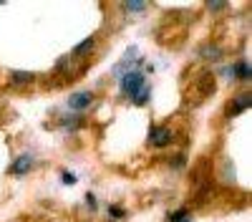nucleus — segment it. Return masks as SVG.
Listing matches in <instances>:
<instances>
[{"label":"nucleus","instance_id":"f257e3e1","mask_svg":"<svg viewBox=\"0 0 252 222\" xmlns=\"http://www.w3.org/2000/svg\"><path fill=\"white\" fill-rule=\"evenodd\" d=\"M119 84H121V94H124L126 98H131L136 106L149 104L152 91H149V81H146V76H144V71H141V68L124 73V76L119 78Z\"/></svg>","mask_w":252,"mask_h":222},{"label":"nucleus","instance_id":"f03ea898","mask_svg":"<svg viewBox=\"0 0 252 222\" xmlns=\"http://www.w3.org/2000/svg\"><path fill=\"white\" fill-rule=\"evenodd\" d=\"M94 104V91H76V94H71L68 98H66V106L71 109V111H86L89 106Z\"/></svg>","mask_w":252,"mask_h":222},{"label":"nucleus","instance_id":"7ed1b4c3","mask_svg":"<svg viewBox=\"0 0 252 222\" xmlns=\"http://www.w3.org/2000/svg\"><path fill=\"white\" fill-rule=\"evenodd\" d=\"M172 139H174V131L166 129V127H152V131H149V144L157 147V149L169 147Z\"/></svg>","mask_w":252,"mask_h":222},{"label":"nucleus","instance_id":"20e7f679","mask_svg":"<svg viewBox=\"0 0 252 222\" xmlns=\"http://www.w3.org/2000/svg\"><path fill=\"white\" fill-rule=\"evenodd\" d=\"M31 169H33V154H20L13 164H10L8 172H10L13 177H26Z\"/></svg>","mask_w":252,"mask_h":222},{"label":"nucleus","instance_id":"39448f33","mask_svg":"<svg viewBox=\"0 0 252 222\" xmlns=\"http://www.w3.org/2000/svg\"><path fill=\"white\" fill-rule=\"evenodd\" d=\"M245 109H250V91L232 98V104L227 106V116H237V114H242Z\"/></svg>","mask_w":252,"mask_h":222},{"label":"nucleus","instance_id":"423d86ee","mask_svg":"<svg viewBox=\"0 0 252 222\" xmlns=\"http://www.w3.org/2000/svg\"><path fill=\"white\" fill-rule=\"evenodd\" d=\"M232 68H235V81H250V76H252V71H250V61H235L232 63Z\"/></svg>","mask_w":252,"mask_h":222},{"label":"nucleus","instance_id":"0eeeda50","mask_svg":"<svg viewBox=\"0 0 252 222\" xmlns=\"http://www.w3.org/2000/svg\"><path fill=\"white\" fill-rule=\"evenodd\" d=\"M33 78H35V73H31V71H13L10 84L13 86H28V84H33Z\"/></svg>","mask_w":252,"mask_h":222},{"label":"nucleus","instance_id":"6e6552de","mask_svg":"<svg viewBox=\"0 0 252 222\" xmlns=\"http://www.w3.org/2000/svg\"><path fill=\"white\" fill-rule=\"evenodd\" d=\"M199 56L207 58V61H222V48H217V46H212V43H207V46L199 48Z\"/></svg>","mask_w":252,"mask_h":222},{"label":"nucleus","instance_id":"1a4fd4ad","mask_svg":"<svg viewBox=\"0 0 252 222\" xmlns=\"http://www.w3.org/2000/svg\"><path fill=\"white\" fill-rule=\"evenodd\" d=\"M94 46H96V38H94V35H89L86 40H83V43H78V46L73 48V56H83V53H89Z\"/></svg>","mask_w":252,"mask_h":222},{"label":"nucleus","instance_id":"9d476101","mask_svg":"<svg viewBox=\"0 0 252 222\" xmlns=\"http://www.w3.org/2000/svg\"><path fill=\"white\" fill-rule=\"evenodd\" d=\"M61 124H63V129H76L81 124V116H63Z\"/></svg>","mask_w":252,"mask_h":222},{"label":"nucleus","instance_id":"9b49d317","mask_svg":"<svg viewBox=\"0 0 252 222\" xmlns=\"http://www.w3.org/2000/svg\"><path fill=\"white\" fill-rule=\"evenodd\" d=\"M182 220H189L187 207H182V210H177V212H172V215H169V222H182Z\"/></svg>","mask_w":252,"mask_h":222},{"label":"nucleus","instance_id":"f8f14e48","mask_svg":"<svg viewBox=\"0 0 252 222\" xmlns=\"http://www.w3.org/2000/svg\"><path fill=\"white\" fill-rule=\"evenodd\" d=\"M61 182H63V185H68V187H71V185H76V174L63 169V172H61Z\"/></svg>","mask_w":252,"mask_h":222},{"label":"nucleus","instance_id":"ddd939ff","mask_svg":"<svg viewBox=\"0 0 252 222\" xmlns=\"http://www.w3.org/2000/svg\"><path fill=\"white\" fill-rule=\"evenodd\" d=\"M106 212H109V217H111V220H121V217L126 215L121 207H114V205H111V207H106Z\"/></svg>","mask_w":252,"mask_h":222},{"label":"nucleus","instance_id":"4468645a","mask_svg":"<svg viewBox=\"0 0 252 222\" xmlns=\"http://www.w3.org/2000/svg\"><path fill=\"white\" fill-rule=\"evenodd\" d=\"M124 8L131 13H141V10H146V3H124Z\"/></svg>","mask_w":252,"mask_h":222},{"label":"nucleus","instance_id":"2eb2a0df","mask_svg":"<svg viewBox=\"0 0 252 222\" xmlns=\"http://www.w3.org/2000/svg\"><path fill=\"white\" fill-rule=\"evenodd\" d=\"M222 76H224V78H229V81L235 78V68H232V63H229V66H224V68H222Z\"/></svg>","mask_w":252,"mask_h":222},{"label":"nucleus","instance_id":"dca6fc26","mask_svg":"<svg viewBox=\"0 0 252 222\" xmlns=\"http://www.w3.org/2000/svg\"><path fill=\"white\" fill-rule=\"evenodd\" d=\"M207 8H209V10H224L227 3H207Z\"/></svg>","mask_w":252,"mask_h":222},{"label":"nucleus","instance_id":"f3484780","mask_svg":"<svg viewBox=\"0 0 252 222\" xmlns=\"http://www.w3.org/2000/svg\"><path fill=\"white\" fill-rule=\"evenodd\" d=\"M172 167H174V169L184 167V157H174V159H172Z\"/></svg>","mask_w":252,"mask_h":222},{"label":"nucleus","instance_id":"a211bd4d","mask_svg":"<svg viewBox=\"0 0 252 222\" xmlns=\"http://www.w3.org/2000/svg\"><path fill=\"white\" fill-rule=\"evenodd\" d=\"M86 202H89V210H96V197H94L91 192L86 194Z\"/></svg>","mask_w":252,"mask_h":222}]
</instances>
